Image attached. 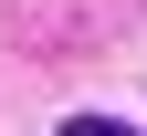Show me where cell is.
<instances>
[{"instance_id":"6da1fadb","label":"cell","mask_w":147,"mask_h":136,"mask_svg":"<svg viewBox=\"0 0 147 136\" xmlns=\"http://www.w3.org/2000/svg\"><path fill=\"white\" fill-rule=\"evenodd\" d=\"M63 136H126V126H116V115H74Z\"/></svg>"}]
</instances>
